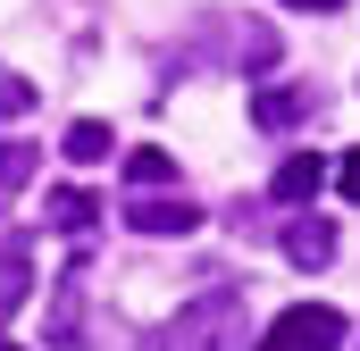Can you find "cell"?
I'll return each mask as SVG.
<instances>
[{"mask_svg": "<svg viewBox=\"0 0 360 351\" xmlns=\"http://www.w3.org/2000/svg\"><path fill=\"white\" fill-rule=\"evenodd\" d=\"M143 351H243V293L235 284H201L168 326H151Z\"/></svg>", "mask_w": 360, "mask_h": 351, "instance_id": "6da1fadb", "label": "cell"}, {"mask_svg": "<svg viewBox=\"0 0 360 351\" xmlns=\"http://www.w3.org/2000/svg\"><path fill=\"white\" fill-rule=\"evenodd\" d=\"M260 351H344V310H327V301H293L269 335H260Z\"/></svg>", "mask_w": 360, "mask_h": 351, "instance_id": "7a4b0ae2", "label": "cell"}, {"mask_svg": "<svg viewBox=\"0 0 360 351\" xmlns=\"http://www.w3.org/2000/svg\"><path fill=\"white\" fill-rule=\"evenodd\" d=\"M319 109H327L319 84H269V92H252V126H260V134H285V126H302V117H319Z\"/></svg>", "mask_w": 360, "mask_h": 351, "instance_id": "3957f363", "label": "cell"}, {"mask_svg": "<svg viewBox=\"0 0 360 351\" xmlns=\"http://www.w3.org/2000/svg\"><path fill=\"white\" fill-rule=\"evenodd\" d=\"M126 226H134V234H193V226H201V209H193V201H151V192H134V201H126Z\"/></svg>", "mask_w": 360, "mask_h": 351, "instance_id": "277c9868", "label": "cell"}, {"mask_svg": "<svg viewBox=\"0 0 360 351\" xmlns=\"http://www.w3.org/2000/svg\"><path fill=\"white\" fill-rule=\"evenodd\" d=\"M285 260L293 267H327L335 260V226H327V218H293V226H285Z\"/></svg>", "mask_w": 360, "mask_h": 351, "instance_id": "5b68a950", "label": "cell"}, {"mask_svg": "<svg viewBox=\"0 0 360 351\" xmlns=\"http://www.w3.org/2000/svg\"><path fill=\"white\" fill-rule=\"evenodd\" d=\"M25 284H34V251H25V234H0V318L25 301Z\"/></svg>", "mask_w": 360, "mask_h": 351, "instance_id": "8992f818", "label": "cell"}, {"mask_svg": "<svg viewBox=\"0 0 360 351\" xmlns=\"http://www.w3.org/2000/svg\"><path fill=\"white\" fill-rule=\"evenodd\" d=\"M319 184H327V168H319L310 151H293V159L276 168V184H269V192H276V201H285V209H302V201H310Z\"/></svg>", "mask_w": 360, "mask_h": 351, "instance_id": "52a82bcc", "label": "cell"}, {"mask_svg": "<svg viewBox=\"0 0 360 351\" xmlns=\"http://www.w3.org/2000/svg\"><path fill=\"white\" fill-rule=\"evenodd\" d=\"M42 209H51V218H42V226H59V234H84L92 218H101V209H92V192H76V184H59V192H51V201H42Z\"/></svg>", "mask_w": 360, "mask_h": 351, "instance_id": "ba28073f", "label": "cell"}, {"mask_svg": "<svg viewBox=\"0 0 360 351\" xmlns=\"http://www.w3.org/2000/svg\"><path fill=\"white\" fill-rule=\"evenodd\" d=\"M109 151H117V143H109V126H101V117H76V126H68V159H76V168H101Z\"/></svg>", "mask_w": 360, "mask_h": 351, "instance_id": "9c48e42d", "label": "cell"}, {"mask_svg": "<svg viewBox=\"0 0 360 351\" xmlns=\"http://www.w3.org/2000/svg\"><path fill=\"white\" fill-rule=\"evenodd\" d=\"M25 184H34V151H25V143H0V209H8Z\"/></svg>", "mask_w": 360, "mask_h": 351, "instance_id": "30bf717a", "label": "cell"}, {"mask_svg": "<svg viewBox=\"0 0 360 351\" xmlns=\"http://www.w3.org/2000/svg\"><path fill=\"white\" fill-rule=\"evenodd\" d=\"M151 184H176V159L168 151H134L126 159V192H151Z\"/></svg>", "mask_w": 360, "mask_h": 351, "instance_id": "8fae6325", "label": "cell"}, {"mask_svg": "<svg viewBox=\"0 0 360 351\" xmlns=\"http://www.w3.org/2000/svg\"><path fill=\"white\" fill-rule=\"evenodd\" d=\"M34 100H42V92L25 84V76H8V67H0V117H25Z\"/></svg>", "mask_w": 360, "mask_h": 351, "instance_id": "7c38bea8", "label": "cell"}, {"mask_svg": "<svg viewBox=\"0 0 360 351\" xmlns=\"http://www.w3.org/2000/svg\"><path fill=\"white\" fill-rule=\"evenodd\" d=\"M344 201H360V151L344 159Z\"/></svg>", "mask_w": 360, "mask_h": 351, "instance_id": "4fadbf2b", "label": "cell"}, {"mask_svg": "<svg viewBox=\"0 0 360 351\" xmlns=\"http://www.w3.org/2000/svg\"><path fill=\"white\" fill-rule=\"evenodd\" d=\"M285 8H344V0H285Z\"/></svg>", "mask_w": 360, "mask_h": 351, "instance_id": "5bb4252c", "label": "cell"}, {"mask_svg": "<svg viewBox=\"0 0 360 351\" xmlns=\"http://www.w3.org/2000/svg\"><path fill=\"white\" fill-rule=\"evenodd\" d=\"M0 351H17V343H0Z\"/></svg>", "mask_w": 360, "mask_h": 351, "instance_id": "9a60e30c", "label": "cell"}]
</instances>
